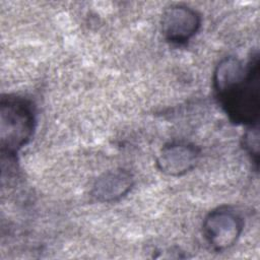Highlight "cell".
I'll list each match as a JSON object with an SVG mask.
<instances>
[{"label":"cell","instance_id":"6","mask_svg":"<svg viewBox=\"0 0 260 260\" xmlns=\"http://www.w3.org/2000/svg\"><path fill=\"white\" fill-rule=\"evenodd\" d=\"M134 185L133 176L124 169L108 171L100 176L91 189V196L100 202H114L127 195Z\"/></svg>","mask_w":260,"mask_h":260},{"label":"cell","instance_id":"5","mask_svg":"<svg viewBox=\"0 0 260 260\" xmlns=\"http://www.w3.org/2000/svg\"><path fill=\"white\" fill-rule=\"evenodd\" d=\"M199 149L189 143L174 142L165 145L157 154V169L173 177L183 176L195 168L199 160Z\"/></svg>","mask_w":260,"mask_h":260},{"label":"cell","instance_id":"1","mask_svg":"<svg viewBox=\"0 0 260 260\" xmlns=\"http://www.w3.org/2000/svg\"><path fill=\"white\" fill-rule=\"evenodd\" d=\"M217 98L231 121L248 127L258 125L260 111V65L258 53L253 55L247 64L245 76L217 94Z\"/></svg>","mask_w":260,"mask_h":260},{"label":"cell","instance_id":"4","mask_svg":"<svg viewBox=\"0 0 260 260\" xmlns=\"http://www.w3.org/2000/svg\"><path fill=\"white\" fill-rule=\"evenodd\" d=\"M201 25L199 13L186 5H173L161 15V31L171 43L182 45L190 41Z\"/></svg>","mask_w":260,"mask_h":260},{"label":"cell","instance_id":"7","mask_svg":"<svg viewBox=\"0 0 260 260\" xmlns=\"http://www.w3.org/2000/svg\"><path fill=\"white\" fill-rule=\"evenodd\" d=\"M247 71V65L236 57H226L222 59L213 73V87L216 95L234 85L242 79Z\"/></svg>","mask_w":260,"mask_h":260},{"label":"cell","instance_id":"8","mask_svg":"<svg viewBox=\"0 0 260 260\" xmlns=\"http://www.w3.org/2000/svg\"><path fill=\"white\" fill-rule=\"evenodd\" d=\"M242 144L245 151L250 155L251 159L258 166L259 158V130L258 125L250 126L246 130L242 138Z\"/></svg>","mask_w":260,"mask_h":260},{"label":"cell","instance_id":"2","mask_svg":"<svg viewBox=\"0 0 260 260\" xmlns=\"http://www.w3.org/2000/svg\"><path fill=\"white\" fill-rule=\"evenodd\" d=\"M36 128V115L31 103L16 95L1 98L0 146L2 156L14 160L18 151L26 145Z\"/></svg>","mask_w":260,"mask_h":260},{"label":"cell","instance_id":"3","mask_svg":"<svg viewBox=\"0 0 260 260\" xmlns=\"http://www.w3.org/2000/svg\"><path fill=\"white\" fill-rule=\"evenodd\" d=\"M202 228L208 244L216 251H223L236 244L244 223L242 217L230 207H218L206 215Z\"/></svg>","mask_w":260,"mask_h":260}]
</instances>
